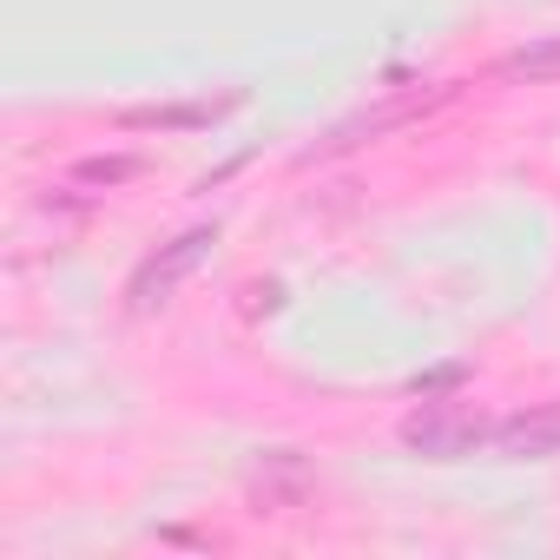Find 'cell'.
<instances>
[{
	"label": "cell",
	"mask_w": 560,
	"mask_h": 560,
	"mask_svg": "<svg viewBox=\"0 0 560 560\" xmlns=\"http://www.w3.org/2000/svg\"><path fill=\"white\" fill-rule=\"evenodd\" d=\"M455 86H416V93H396V100H383V106H370V113H357V119H343L311 159H330V152H357V145H370V139H383V132H396V126H409V119H422V113H435L442 100H448Z\"/></svg>",
	"instance_id": "obj_1"
},
{
	"label": "cell",
	"mask_w": 560,
	"mask_h": 560,
	"mask_svg": "<svg viewBox=\"0 0 560 560\" xmlns=\"http://www.w3.org/2000/svg\"><path fill=\"white\" fill-rule=\"evenodd\" d=\"M205 250H211V231H185V237H172L165 250H152L139 270H132V284H126V298H132V311H152V304H165L185 277L205 264Z\"/></svg>",
	"instance_id": "obj_2"
},
{
	"label": "cell",
	"mask_w": 560,
	"mask_h": 560,
	"mask_svg": "<svg viewBox=\"0 0 560 560\" xmlns=\"http://www.w3.org/2000/svg\"><path fill=\"white\" fill-rule=\"evenodd\" d=\"M501 80L553 86V80H560V34H547V40H527L521 54H508V60H501Z\"/></svg>",
	"instance_id": "obj_3"
},
{
	"label": "cell",
	"mask_w": 560,
	"mask_h": 560,
	"mask_svg": "<svg viewBox=\"0 0 560 560\" xmlns=\"http://www.w3.org/2000/svg\"><path fill=\"white\" fill-rule=\"evenodd\" d=\"M494 448H501V455H553V448H560V409H553V416H534V422L494 429Z\"/></svg>",
	"instance_id": "obj_4"
},
{
	"label": "cell",
	"mask_w": 560,
	"mask_h": 560,
	"mask_svg": "<svg viewBox=\"0 0 560 560\" xmlns=\"http://www.w3.org/2000/svg\"><path fill=\"white\" fill-rule=\"evenodd\" d=\"M409 442H416L422 455H462V448L481 442V429H475V422H435V416H416V422H409Z\"/></svg>",
	"instance_id": "obj_5"
},
{
	"label": "cell",
	"mask_w": 560,
	"mask_h": 560,
	"mask_svg": "<svg viewBox=\"0 0 560 560\" xmlns=\"http://www.w3.org/2000/svg\"><path fill=\"white\" fill-rule=\"evenodd\" d=\"M119 178H132V159H93L73 172V185H119Z\"/></svg>",
	"instance_id": "obj_6"
}]
</instances>
